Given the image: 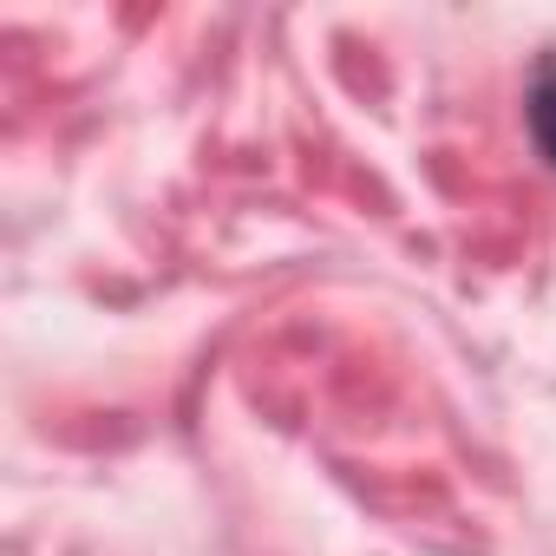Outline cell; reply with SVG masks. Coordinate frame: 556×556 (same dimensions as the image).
I'll return each instance as SVG.
<instances>
[{
    "instance_id": "6da1fadb",
    "label": "cell",
    "mask_w": 556,
    "mask_h": 556,
    "mask_svg": "<svg viewBox=\"0 0 556 556\" xmlns=\"http://www.w3.org/2000/svg\"><path fill=\"white\" fill-rule=\"evenodd\" d=\"M530 138H536V151H543V164L556 170V66L536 79V92H530Z\"/></svg>"
}]
</instances>
